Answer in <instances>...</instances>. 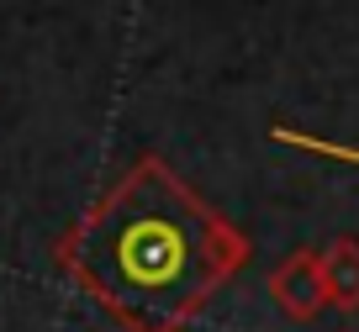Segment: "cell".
Wrapping results in <instances>:
<instances>
[{"label":"cell","instance_id":"6da1fadb","mask_svg":"<svg viewBox=\"0 0 359 332\" xmlns=\"http://www.w3.org/2000/svg\"><path fill=\"white\" fill-rule=\"evenodd\" d=\"M254 243L175 164L143 153L53 243L64 279L122 332H185L248 264Z\"/></svg>","mask_w":359,"mask_h":332},{"label":"cell","instance_id":"7a4b0ae2","mask_svg":"<svg viewBox=\"0 0 359 332\" xmlns=\"http://www.w3.org/2000/svg\"><path fill=\"white\" fill-rule=\"evenodd\" d=\"M269 300L280 306V317L312 321L327 311V279H323V248H296L269 269Z\"/></svg>","mask_w":359,"mask_h":332},{"label":"cell","instance_id":"3957f363","mask_svg":"<svg viewBox=\"0 0 359 332\" xmlns=\"http://www.w3.org/2000/svg\"><path fill=\"white\" fill-rule=\"evenodd\" d=\"M323 279L333 311H359V237H333L323 248Z\"/></svg>","mask_w":359,"mask_h":332},{"label":"cell","instance_id":"277c9868","mask_svg":"<svg viewBox=\"0 0 359 332\" xmlns=\"http://www.w3.org/2000/svg\"><path fill=\"white\" fill-rule=\"evenodd\" d=\"M338 332H354V327H338Z\"/></svg>","mask_w":359,"mask_h":332}]
</instances>
